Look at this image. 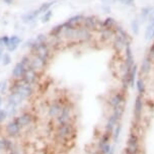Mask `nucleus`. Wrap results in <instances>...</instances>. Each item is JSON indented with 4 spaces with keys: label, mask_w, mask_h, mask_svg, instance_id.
<instances>
[{
    "label": "nucleus",
    "mask_w": 154,
    "mask_h": 154,
    "mask_svg": "<svg viewBox=\"0 0 154 154\" xmlns=\"http://www.w3.org/2000/svg\"><path fill=\"white\" fill-rule=\"evenodd\" d=\"M57 141L62 144H67L68 142H72L76 137V128L73 122L63 124L56 127L55 132Z\"/></svg>",
    "instance_id": "f257e3e1"
},
{
    "label": "nucleus",
    "mask_w": 154,
    "mask_h": 154,
    "mask_svg": "<svg viewBox=\"0 0 154 154\" xmlns=\"http://www.w3.org/2000/svg\"><path fill=\"white\" fill-rule=\"evenodd\" d=\"M9 92L16 93L21 100L26 101L34 94V86L26 84L21 80H14L13 84L9 86Z\"/></svg>",
    "instance_id": "f03ea898"
},
{
    "label": "nucleus",
    "mask_w": 154,
    "mask_h": 154,
    "mask_svg": "<svg viewBox=\"0 0 154 154\" xmlns=\"http://www.w3.org/2000/svg\"><path fill=\"white\" fill-rule=\"evenodd\" d=\"M94 34L91 31L87 29L84 26H77L75 27V32H74V38L73 44H87L93 41L94 38Z\"/></svg>",
    "instance_id": "7ed1b4c3"
},
{
    "label": "nucleus",
    "mask_w": 154,
    "mask_h": 154,
    "mask_svg": "<svg viewBox=\"0 0 154 154\" xmlns=\"http://www.w3.org/2000/svg\"><path fill=\"white\" fill-rule=\"evenodd\" d=\"M141 145L140 137L136 131H131L127 139V145L125 148V154H140Z\"/></svg>",
    "instance_id": "20e7f679"
},
{
    "label": "nucleus",
    "mask_w": 154,
    "mask_h": 154,
    "mask_svg": "<svg viewBox=\"0 0 154 154\" xmlns=\"http://www.w3.org/2000/svg\"><path fill=\"white\" fill-rule=\"evenodd\" d=\"M73 116H74L73 106L70 103H65L64 106H63L61 112H60V115L55 119L56 126L73 122Z\"/></svg>",
    "instance_id": "39448f33"
},
{
    "label": "nucleus",
    "mask_w": 154,
    "mask_h": 154,
    "mask_svg": "<svg viewBox=\"0 0 154 154\" xmlns=\"http://www.w3.org/2000/svg\"><path fill=\"white\" fill-rule=\"evenodd\" d=\"M125 91H123L122 89L116 90L115 92H112L109 97L108 103L109 106V108L112 109H122L125 108L126 104V94Z\"/></svg>",
    "instance_id": "423d86ee"
},
{
    "label": "nucleus",
    "mask_w": 154,
    "mask_h": 154,
    "mask_svg": "<svg viewBox=\"0 0 154 154\" xmlns=\"http://www.w3.org/2000/svg\"><path fill=\"white\" fill-rule=\"evenodd\" d=\"M3 130H4L5 135H6V137L14 139V138H17L19 135L21 134L23 128H21V126L17 123V121L15 120V118H13V119L9 120L6 124H5Z\"/></svg>",
    "instance_id": "0eeeda50"
},
{
    "label": "nucleus",
    "mask_w": 154,
    "mask_h": 154,
    "mask_svg": "<svg viewBox=\"0 0 154 154\" xmlns=\"http://www.w3.org/2000/svg\"><path fill=\"white\" fill-rule=\"evenodd\" d=\"M101 19L96 15H85L82 21V26L86 27L87 29L93 32H97L100 31Z\"/></svg>",
    "instance_id": "6e6552de"
},
{
    "label": "nucleus",
    "mask_w": 154,
    "mask_h": 154,
    "mask_svg": "<svg viewBox=\"0 0 154 154\" xmlns=\"http://www.w3.org/2000/svg\"><path fill=\"white\" fill-rule=\"evenodd\" d=\"M144 109H145L144 96L137 94L136 98H135V101H134V106H133V117L136 122L141 120Z\"/></svg>",
    "instance_id": "1a4fd4ad"
},
{
    "label": "nucleus",
    "mask_w": 154,
    "mask_h": 154,
    "mask_svg": "<svg viewBox=\"0 0 154 154\" xmlns=\"http://www.w3.org/2000/svg\"><path fill=\"white\" fill-rule=\"evenodd\" d=\"M65 103H63L61 100H55L49 104L48 109H47V115L50 119H56L58 116L61 112L63 106Z\"/></svg>",
    "instance_id": "9d476101"
},
{
    "label": "nucleus",
    "mask_w": 154,
    "mask_h": 154,
    "mask_svg": "<svg viewBox=\"0 0 154 154\" xmlns=\"http://www.w3.org/2000/svg\"><path fill=\"white\" fill-rule=\"evenodd\" d=\"M15 120L21 126V128H29L32 125L35 120V116L31 112H23L21 114L17 115L15 117Z\"/></svg>",
    "instance_id": "9b49d317"
},
{
    "label": "nucleus",
    "mask_w": 154,
    "mask_h": 154,
    "mask_svg": "<svg viewBox=\"0 0 154 154\" xmlns=\"http://www.w3.org/2000/svg\"><path fill=\"white\" fill-rule=\"evenodd\" d=\"M124 63H125L128 70H130L133 67V65L136 64L133 54V49H132V42L126 44L125 50H124Z\"/></svg>",
    "instance_id": "f8f14e48"
},
{
    "label": "nucleus",
    "mask_w": 154,
    "mask_h": 154,
    "mask_svg": "<svg viewBox=\"0 0 154 154\" xmlns=\"http://www.w3.org/2000/svg\"><path fill=\"white\" fill-rule=\"evenodd\" d=\"M153 60L150 57H148L147 55L143 58L141 64L139 66V73L141 77L144 78L145 76H148L150 74V72L153 69Z\"/></svg>",
    "instance_id": "ddd939ff"
},
{
    "label": "nucleus",
    "mask_w": 154,
    "mask_h": 154,
    "mask_svg": "<svg viewBox=\"0 0 154 154\" xmlns=\"http://www.w3.org/2000/svg\"><path fill=\"white\" fill-rule=\"evenodd\" d=\"M129 42H132V41H127L126 38L120 37V35H115L114 38L112 40V48L117 54H121L125 50L126 44Z\"/></svg>",
    "instance_id": "4468645a"
},
{
    "label": "nucleus",
    "mask_w": 154,
    "mask_h": 154,
    "mask_svg": "<svg viewBox=\"0 0 154 154\" xmlns=\"http://www.w3.org/2000/svg\"><path fill=\"white\" fill-rule=\"evenodd\" d=\"M38 76H40V72H37V71H35V70H32L29 68V69L26 70L23 78L21 79V81L24 82L26 84L35 86V85H37V83H38Z\"/></svg>",
    "instance_id": "2eb2a0df"
},
{
    "label": "nucleus",
    "mask_w": 154,
    "mask_h": 154,
    "mask_svg": "<svg viewBox=\"0 0 154 154\" xmlns=\"http://www.w3.org/2000/svg\"><path fill=\"white\" fill-rule=\"evenodd\" d=\"M26 70H27V68L23 64V63L20 61L17 62L14 65V67H13V69L11 71L12 78L14 79V80H21V79L23 78L24 74H26Z\"/></svg>",
    "instance_id": "dca6fc26"
},
{
    "label": "nucleus",
    "mask_w": 154,
    "mask_h": 154,
    "mask_svg": "<svg viewBox=\"0 0 154 154\" xmlns=\"http://www.w3.org/2000/svg\"><path fill=\"white\" fill-rule=\"evenodd\" d=\"M15 144L12 141L11 138L8 137H1L0 138V151H5V152H10L13 149H15Z\"/></svg>",
    "instance_id": "f3484780"
},
{
    "label": "nucleus",
    "mask_w": 154,
    "mask_h": 154,
    "mask_svg": "<svg viewBox=\"0 0 154 154\" xmlns=\"http://www.w3.org/2000/svg\"><path fill=\"white\" fill-rule=\"evenodd\" d=\"M98 38L100 42L103 43H108L112 42V40L115 37V31L114 29H101L97 32Z\"/></svg>",
    "instance_id": "a211bd4d"
},
{
    "label": "nucleus",
    "mask_w": 154,
    "mask_h": 154,
    "mask_svg": "<svg viewBox=\"0 0 154 154\" xmlns=\"http://www.w3.org/2000/svg\"><path fill=\"white\" fill-rule=\"evenodd\" d=\"M84 16L85 15L82 14V13L75 14V15L69 17L67 20H65L64 23L67 24V26H73V27L80 26H82V21H83V19H84Z\"/></svg>",
    "instance_id": "6ab92c4d"
},
{
    "label": "nucleus",
    "mask_w": 154,
    "mask_h": 154,
    "mask_svg": "<svg viewBox=\"0 0 154 154\" xmlns=\"http://www.w3.org/2000/svg\"><path fill=\"white\" fill-rule=\"evenodd\" d=\"M21 44V38L17 35H12L9 38V44L6 47L8 52H14Z\"/></svg>",
    "instance_id": "aec40b11"
},
{
    "label": "nucleus",
    "mask_w": 154,
    "mask_h": 154,
    "mask_svg": "<svg viewBox=\"0 0 154 154\" xmlns=\"http://www.w3.org/2000/svg\"><path fill=\"white\" fill-rule=\"evenodd\" d=\"M119 23L116 18L112 17V16H106L104 19H101V23H100V29H114L117 24Z\"/></svg>",
    "instance_id": "412c9836"
},
{
    "label": "nucleus",
    "mask_w": 154,
    "mask_h": 154,
    "mask_svg": "<svg viewBox=\"0 0 154 154\" xmlns=\"http://www.w3.org/2000/svg\"><path fill=\"white\" fill-rule=\"evenodd\" d=\"M154 10V7L153 6H150V5H147V6H144L141 8V10H140V15H139V21L140 23H144L148 21V18H149V15L151 14V12H152Z\"/></svg>",
    "instance_id": "4be33fe9"
},
{
    "label": "nucleus",
    "mask_w": 154,
    "mask_h": 154,
    "mask_svg": "<svg viewBox=\"0 0 154 154\" xmlns=\"http://www.w3.org/2000/svg\"><path fill=\"white\" fill-rule=\"evenodd\" d=\"M139 73V67L137 64H134L133 67L129 70V82H130V88H134L135 83L137 80V76Z\"/></svg>",
    "instance_id": "5701e85b"
},
{
    "label": "nucleus",
    "mask_w": 154,
    "mask_h": 154,
    "mask_svg": "<svg viewBox=\"0 0 154 154\" xmlns=\"http://www.w3.org/2000/svg\"><path fill=\"white\" fill-rule=\"evenodd\" d=\"M40 15V12H38V9L32 10V11L26 12L24 14L21 15V20L26 23H31L32 21H35L37 19L38 16Z\"/></svg>",
    "instance_id": "b1692460"
},
{
    "label": "nucleus",
    "mask_w": 154,
    "mask_h": 154,
    "mask_svg": "<svg viewBox=\"0 0 154 154\" xmlns=\"http://www.w3.org/2000/svg\"><path fill=\"white\" fill-rule=\"evenodd\" d=\"M135 87H136V90L138 92V94L140 95H145L146 93V82H145V79L143 77H139L137 78L136 83H135Z\"/></svg>",
    "instance_id": "393cba45"
},
{
    "label": "nucleus",
    "mask_w": 154,
    "mask_h": 154,
    "mask_svg": "<svg viewBox=\"0 0 154 154\" xmlns=\"http://www.w3.org/2000/svg\"><path fill=\"white\" fill-rule=\"evenodd\" d=\"M144 38L146 41H152L154 38V23H148V26L145 29Z\"/></svg>",
    "instance_id": "a878e982"
},
{
    "label": "nucleus",
    "mask_w": 154,
    "mask_h": 154,
    "mask_svg": "<svg viewBox=\"0 0 154 154\" xmlns=\"http://www.w3.org/2000/svg\"><path fill=\"white\" fill-rule=\"evenodd\" d=\"M121 133H122V125H121V123H120V124H118V125L116 126V128L114 129V131H112V144L116 145L118 142H119Z\"/></svg>",
    "instance_id": "bb28decb"
},
{
    "label": "nucleus",
    "mask_w": 154,
    "mask_h": 154,
    "mask_svg": "<svg viewBox=\"0 0 154 154\" xmlns=\"http://www.w3.org/2000/svg\"><path fill=\"white\" fill-rule=\"evenodd\" d=\"M56 3V0H51V1H47V2H44L38 6V10L40 12V14H44L45 12H47L48 10L51 9V7Z\"/></svg>",
    "instance_id": "cd10ccee"
},
{
    "label": "nucleus",
    "mask_w": 154,
    "mask_h": 154,
    "mask_svg": "<svg viewBox=\"0 0 154 154\" xmlns=\"http://www.w3.org/2000/svg\"><path fill=\"white\" fill-rule=\"evenodd\" d=\"M140 24L141 23H140L138 18H134L131 21V31L135 35H137L140 32Z\"/></svg>",
    "instance_id": "c85d7f7f"
},
{
    "label": "nucleus",
    "mask_w": 154,
    "mask_h": 154,
    "mask_svg": "<svg viewBox=\"0 0 154 154\" xmlns=\"http://www.w3.org/2000/svg\"><path fill=\"white\" fill-rule=\"evenodd\" d=\"M0 62H1V64H2V66H8L10 64V63L12 62V58H11V56H10V54L9 53H5L3 54V56H2V58H1V60H0Z\"/></svg>",
    "instance_id": "c756f323"
},
{
    "label": "nucleus",
    "mask_w": 154,
    "mask_h": 154,
    "mask_svg": "<svg viewBox=\"0 0 154 154\" xmlns=\"http://www.w3.org/2000/svg\"><path fill=\"white\" fill-rule=\"evenodd\" d=\"M53 15H54V11L52 9L50 10H48L47 12H45L44 14L42 15V18H41V21H42L43 23H49V21L51 20L52 17H53Z\"/></svg>",
    "instance_id": "7c9ffc66"
},
{
    "label": "nucleus",
    "mask_w": 154,
    "mask_h": 154,
    "mask_svg": "<svg viewBox=\"0 0 154 154\" xmlns=\"http://www.w3.org/2000/svg\"><path fill=\"white\" fill-rule=\"evenodd\" d=\"M35 42L38 44H44L49 42V35L46 34H38L37 37L34 38Z\"/></svg>",
    "instance_id": "2f4dec72"
},
{
    "label": "nucleus",
    "mask_w": 154,
    "mask_h": 154,
    "mask_svg": "<svg viewBox=\"0 0 154 154\" xmlns=\"http://www.w3.org/2000/svg\"><path fill=\"white\" fill-rule=\"evenodd\" d=\"M7 119H8V114H7L6 109L0 108V126H2V124Z\"/></svg>",
    "instance_id": "473e14b6"
},
{
    "label": "nucleus",
    "mask_w": 154,
    "mask_h": 154,
    "mask_svg": "<svg viewBox=\"0 0 154 154\" xmlns=\"http://www.w3.org/2000/svg\"><path fill=\"white\" fill-rule=\"evenodd\" d=\"M115 2H120L121 4L125 5V6L127 7H134L135 6V0H114Z\"/></svg>",
    "instance_id": "72a5a7b5"
},
{
    "label": "nucleus",
    "mask_w": 154,
    "mask_h": 154,
    "mask_svg": "<svg viewBox=\"0 0 154 154\" xmlns=\"http://www.w3.org/2000/svg\"><path fill=\"white\" fill-rule=\"evenodd\" d=\"M147 56L148 57H150L151 59L154 61V41L152 42V44L150 45V47L148 48V51H147Z\"/></svg>",
    "instance_id": "f704fd0d"
},
{
    "label": "nucleus",
    "mask_w": 154,
    "mask_h": 154,
    "mask_svg": "<svg viewBox=\"0 0 154 154\" xmlns=\"http://www.w3.org/2000/svg\"><path fill=\"white\" fill-rule=\"evenodd\" d=\"M9 35H1L0 37V43H2L3 45L5 46V48L7 47V45L9 44Z\"/></svg>",
    "instance_id": "c9c22d12"
},
{
    "label": "nucleus",
    "mask_w": 154,
    "mask_h": 154,
    "mask_svg": "<svg viewBox=\"0 0 154 154\" xmlns=\"http://www.w3.org/2000/svg\"><path fill=\"white\" fill-rule=\"evenodd\" d=\"M5 46L3 45L2 43H0V60H1V58H2V56H3V54L5 53Z\"/></svg>",
    "instance_id": "e433bc0d"
},
{
    "label": "nucleus",
    "mask_w": 154,
    "mask_h": 154,
    "mask_svg": "<svg viewBox=\"0 0 154 154\" xmlns=\"http://www.w3.org/2000/svg\"><path fill=\"white\" fill-rule=\"evenodd\" d=\"M101 8H103V9L106 13L111 12V7H109V4H103V6L101 7Z\"/></svg>",
    "instance_id": "4c0bfd02"
},
{
    "label": "nucleus",
    "mask_w": 154,
    "mask_h": 154,
    "mask_svg": "<svg viewBox=\"0 0 154 154\" xmlns=\"http://www.w3.org/2000/svg\"><path fill=\"white\" fill-rule=\"evenodd\" d=\"M148 23H154V10L151 12V14L149 15V18H148Z\"/></svg>",
    "instance_id": "58836bf2"
},
{
    "label": "nucleus",
    "mask_w": 154,
    "mask_h": 154,
    "mask_svg": "<svg viewBox=\"0 0 154 154\" xmlns=\"http://www.w3.org/2000/svg\"><path fill=\"white\" fill-rule=\"evenodd\" d=\"M8 154H23V152H21V151H19L18 149H13L12 151H10V152H8Z\"/></svg>",
    "instance_id": "ea45409f"
},
{
    "label": "nucleus",
    "mask_w": 154,
    "mask_h": 154,
    "mask_svg": "<svg viewBox=\"0 0 154 154\" xmlns=\"http://www.w3.org/2000/svg\"><path fill=\"white\" fill-rule=\"evenodd\" d=\"M2 2L6 5H11L13 3V0H2Z\"/></svg>",
    "instance_id": "a19ab883"
},
{
    "label": "nucleus",
    "mask_w": 154,
    "mask_h": 154,
    "mask_svg": "<svg viewBox=\"0 0 154 154\" xmlns=\"http://www.w3.org/2000/svg\"><path fill=\"white\" fill-rule=\"evenodd\" d=\"M101 2H104L106 4H109V3H114V0H100Z\"/></svg>",
    "instance_id": "79ce46f5"
},
{
    "label": "nucleus",
    "mask_w": 154,
    "mask_h": 154,
    "mask_svg": "<svg viewBox=\"0 0 154 154\" xmlns=\"http://www.w3.org/2000/svg\"><path fill=\"white\" fill-rule=\"evenodd\" d=\"M2 104H3V96H2V94H0V108L2 106Z\"/></svg>",
    "instance_id": "37998d69"
},
{
    "label": "nucleus",
    "mask_w": 154,
    "mask_h": 154,
    "mask_svg": "<svg viewBox=\"0 0 154 154\" xmlns=\"http://www.w3.org/2000/svg\"><path fill=\"white\" fill-rule=\"evenodd\" d=\"M89 154H100V153L98 152L97 150H93V151H91V152H90Z\"/></svg>",
    "instance_id": "c03bdc74"
},
{
    "label": "nucleus",
    "mask_w": 154,
    "mask_h": 154,
    "mask_svg": "<svg viewBox=\"0 0 154 154\" xmlns=\"http://www.w3.org/2000/svg\"><path fill=\"white\" fill-rule=\"evenodd\" d=\"M1 86H2V81L0 82V90H1Z\"/></svg>",
    "instance_id": "a18cd8bd"
}]
</instances>
